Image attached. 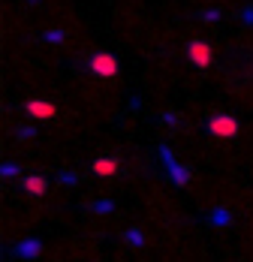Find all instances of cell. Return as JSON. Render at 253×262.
<instances>
[{"label": "cell", "mask_w": 253, "mask_h": 262, "mask_svg": "<svg viewBox=\"0 0 253 262\" xmlns=\"http://www.w3.org/2000/svg\"><path fill=\"white\" fill-rule=\"evenodd\" d=\"M118 69H121V63H118V57L109 54V51H97V54L91 57V72L100 75V78H115Z\"/></svg>", "instance_id": "1"}, {"label": "cell", "mask_w": 253, "mask_h": 262, "mask_svg": "<svg viewBox=\"0 0 253 262\" xmlns=\"http://www.w3.org/2000/svg\"><path fill=\"white\" fill-rule=\"evenodd\" d=\"M187 54H190V63L199 66V69H208L211 60H214V51H211V45H208L205 39H193V42L187 45Z\"/></svg>", "instance_id": "2"}, {"label": "cell", "mask_w": 253, "mask_h": 262, "mask_svg": "<svg viewBox=\"0 0 253 262\" xmlns=\"http://www.w3.org/2000/svg\"><path fill=\"white\" fill-rule=\"evenodd\" d=\"M205 127H208V133H211V136H220V139L238 136V121H235L232 115H214Z\"/></svg>", "instance_id": "3"}, {"label": "cell", "mask_w": 253, "mask_h": 262, "mask_svg": "<svg viewBox=\"0 0 253 262\" xmlns=\"http://www.w3.org/2000/svg\"><path fill=\"white\" fill-rule=\"evenodd\" d=\"M24 112L30 118H36V121H48V118L57 115V106L48 103V100H30V103H24Z\"/></svg>", "instance_id": "4"}, {"label": "cell", "mask_w": 253, "mask_h": 262, "mask_svg": "<svg viewBox=\"0 0 253 262\" xmlns=\"http://www.w3.org/2000/svg\"><path fill=\"white\" fill-rule=\"evenodd\" d=\"M118 169H121V163H118L115 157H97V160L91 163V172L100 175V178H115Z\"/></svg>", "instance_id": "5"}, {"label": "cell", "mask_w": 253, "mask_h": 262, "mask_svg": "<svg viewBox=\"0 0 253 262\" xmlns=\"http://www.w3.org/2000/svg\"><path fill=\"white\" fill-rule=\"evenodd\" d=\"M39 253H42V241H36V238H24L15 244V256H21V259H36Z\"/></svg>", "instance_id": "6"}, {"label": "cell", "mask_w": 253, "mask_h": 262, "mask_svg": "<svg viewBox=\"0 0 253 262\" xmlns=\"http://www.w3.org/2000/svg\"><path fill=\"white\" fill-rule=\"evenodd\" d=\"M24 190L33 193V196H42V193L48 190V181H45L42 175H30V178H24Z\"/></svg>", "instance_id": "7"}, {"label": "cell", "mask_w": 253, "mask_h": 262, "mask_svg": "<svg viewBox=\"0 0 253 262\" xmlns=\"http://www.w3.org/2000/svg\"><path fill=\"white\" fill-rule=\"evenodd\" d=\"M208 220H211V226H217V229H226V226L232 223V214H229V208H214V211L208 214Z\"/></svg>", "instance_id": "8"}, {"label": "cell", "mask_w": 253, "mask_h": 262, "mask_svg": "<svg viewBox=\"0 0 253 262\" xmlns=\"http://www.w3.org/2000/svg\"><path fill=\"white\" fill-rule=\"evenodd\" d=\"M169 178H172V181H175L178 187H184V184L190 181V169H187V166H178V163H175V166L169 169Z\"/></svg>", "instance_id": "9"}, {"label": "cell", "mask_w": 253, "mask_h": 262, "mask_svg": "<svg viewBox=\"0 0 253 262\" xmlns=\"http://www.w3.org/2000/svg\"><path fill=\"white\" fill-rule=\"evenodd\" d=\"M124 238H127L133 247H145V235H142V229H136V226H130V229L124 232Z\"/></svg>", "instance_id": "10"}, {"label": "cell", "mask_w": 253, "mask_h": 262, "mask_svg": "<svg viewBox=\"0 0 253 262\" xmlns=\"http://www.w3.org/2000/svg\"><path fill=\"white\" fill-rule=\"evenodd\" d=\"M115 211V202L112 199H100V202H94V214H112Z\"/></svg>", "instance_id": "11"}, {"label": "cell", "mask_w": 253, "mask_h": 262, "mask_svg": "<svg viewBox=\"0 0 253 262\" xmlns=\"http://www.w3.org/2000/svg\"><path fill=\"white\" fill-rule=\"evenodd\" d=\"M160 157H163L166 169H172V166H175V154H172V148H169V145H160Z\"/></svg>", "instance_id": "12"}, {"label": "cell", "mask_w": 253, "mask_h": 262, "mask_svg": "<svg viewBox=\"0 0 253 262\" xmlns=\"http://www.w3.org/2000/svg\"><path fill=\"white\" fill-rule=\"evenodd\" d=\"M18 172H21L18 163H3V166H0V175H3V178H15Z\"/></svg>", "instance_id": "13"}, {"label": "cell", "mask_w": 253, "mask_h": 262, "mask_svg": "<svg viewBox=\"0 0 253 262\" xmlns=\"http://www.w3.org/2000/svg\"><path fill=\"white\" fill-rule=\"evenodd\" d=\"M199 15H202V21H217L220 18V9H202Z\"/></svg>", "instance_id": "14"}, {"label": "cell", "mask_w": 253, "mask_h": 262, "mask_svg": "<svg viewBox=\"0 0 253 262\" xmlns=\"http://www.w3.org/2000/svg\"><path fill=\"white\" fill-rule=\"evenodd\" d=\"M60 184L72 187V184H78V175H72V172H60Z\"/></svg>", "instance_id": "15"}, {"label": "cell", "mask_w": 253, "mask_h": 262, "mask_svg": "<svg viewBox=\"0 0 253 262\" xmlns=\"http://www.w3.org/2000/svg\"><path fill=\"white\" fill-rule=\"evenodd\" d=\"M45 42H63V30H48L45 33Z\"/></svg>", "instance_id": "16"}, {"label": "cell", "mask_w": 253, "mask_h": 262, "mask_svg": "<svg viewBox=\"0 0 253 262\" xmlns=\"http://www.w3.org/2000/svg\"><path fill=\"white\" fill-rule=\"evenodd\" d=\"M241 21H244V24H253V6H244V9H241Z\"/></svg>", "instance_id": "17"}, {"label": "cell", "mask_w": 253, "mask_h": 262, "mask_svg": "<svg viewBox=\"0 0 253 262\" xmlns=\"http://www.w3.org/2000/svg\"><path fill=\"white\" fill-rule=\"evenodd\" d=\"M18 136H21V139H30V136H36V127H21V130H18Z\"/></svg>", "instance_id": "18"}, {"label": "cell", "mask_w": 253, "mask_h": 262, "mask_svg": "<svg viewBox=\"0 0 253 262\" xmlns=\"http://www.w3.org/2000/svg\"><path fill=\"white\" fill-rule=\"evenodd\" d=\"M163 121H166V124H175V121H178V115H175V112H163Z\"/></svg>", "instance_id": "19"}, {"label": "cell", "mask_w": 253, "mask_h": 262, "mask_svg": "<svg viewBox=\"0 0 253 262\" xmlns=\"http://www.w3.org/2000/svg\"><path fill=\"white\" fill-rule=\"evenodd\" d=\"M33 3H39V0H33Z\"/></svg>", "instance_id": "20"}]
</instances>
